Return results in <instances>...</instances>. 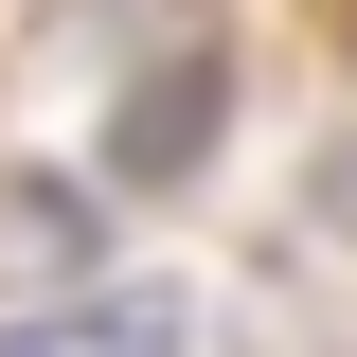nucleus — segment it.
<instances>
[{
  "instance_id": "nucleus-1",
  "label": "nucleus",
  "mask_w": 357,
  "mask_h": 357,
  "mask_svg": "<svg viewBox=\"0 0 357 357\" xmlns=\"http://www.w3.org/2000/svg\"><path fill=\"white\" fill-rule=\"evenodd\" d=\"M0 357H178V304H161V286H107V304H36V321H0Z\"/></svg>"
},
{
  "instance_id": "nucleus-2",
  "label": "nucleus",
  "mask_w": 357,
  "mask_h": 357,
  "mask_svg": "<svg viewBox=\"0 0 357 357\" xmlns=\"http://www.w3.org/2000/svg\"><path fill=\"white\" fill-rule=\"evenodd\" d=\"M321 232H357V143H340V161H321Z\"/></svg>"
}]
</instances>
